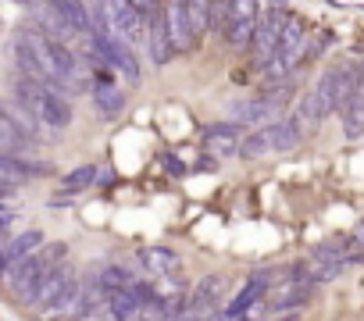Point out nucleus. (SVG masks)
I'll use <instances>...</instances> for the list:
<instances>
[{
	"instance_id": "6",
	"label": "nucleus",
	"mask_w": 364,
	"mask_h": 321,
	"mask_svg": "<svg viewBox=\"0 0 364 321\" xmlns=\"http://www.w3.org/2000/svg\"><path fill=\"white\" fill-rule=\"evenodd\" d=\"M161 11H164V29L175 54H190L200 47V36L193 33V22L186 15V0H168V4H161Z\"/></svg>"
},
{
	"instance_id": "5",
	"label": "nucleus",
	"mask_w": 364,
	"mask_h": 321,
	"mask_svg": "<svg viewBox=\"0 0 364 321\" xmlns=\"http://www.w3.org/2000/svg\"><path fill=\"white\" fill-rule=\"evenodd\" d=\"M282 26H286V11L282 8H261L257 11V22H254V36H250V54H254V61H257V68L272 58V50H275V43H279V36H282Z\"/></svg>"
},
{
	"instance_id": "18",
	"label": "nucleus",
	"mask_w": 364,
	"mask_h": 321,
	"mask_svg": "<svg viewBox=\"0 0 364 321\" xmlns=\"http://www.w3.org/2000/svg\"><path fill=\"white\" fill-rule=\"evenodd\" d=\"M336 111H339V121H343V132H346V136H353V139L364 136V97H360L357 89H353Z\"/></svg>"
},
{
	"instance_id": "4",
	"label": "nucleus",
	"mask_w": 364,
	"mask_h": 321,
	"mask_svg": "<svg viewBox=\"0 0 364 321\" xmlns=\"http://www.w3.org/2000/svg\"><path fill=\"white\" fill-rule=\"evenodd\" d=\"M300 139H304V132L296 129V121L293 118H282V121H272V125L250 132L247 139H240V150L236 153L257 160V157H268V153H289V150L300 146Z\"/></svg>"
},
{
	"instance_id": "10",
	"label": "nucleus",
	"mask_w": 364,
	"mask_h": 321,
	"mask_svg": "<svg viewBox=\"0 0 364 321\" xmlns=\"http://www.w3.org/2000/svg\"><path fill=\"white\" fill-rule=\"evenodd\" d=\"M0 114H4V118H8V121H11V125H15L29 143H33V146H36V143H47V139L54 136V132H50L47 125H40V121H36V114H33L26 104H18L15 97L0 100Z\"/></svg>"
},
{
	"instance_id": "22",
	"label": "nucleus",
	"mask_w": 364,
	"mask_h": 321,
	"mask_svg": "<svg viewBox=\"0 0 364 321\" xmlns=\"http://www.w3.org/2000/svg\"><path fill=\"white\" fill-rule=\"evenodd\" d=\"M225 8H229V26L232 22H254L257 11H261V0H225Z\"/></svg>"
},
{
	"instance_id": "24",
	"label": "nucleus",
	"mask_w": 364,
	"mask_h": 321,
	"mask_svg": "<svg viewBox=\"0 0 364 321\" xmlns=\"http://www.w3.org/2000/svg\"><path fill=\"white\" fill-rule=\"evenodd\" d=\"M129 4H132V8H136V11L146 18L150 11H157V8H161V0H129Z\"/></svg>"
},
{
	"instance_id": "2",
	"label": "nucleus",
	"mask_w": 364,
	"mask_h": 321,
	"mask_svg": "<svg viewBox=\"0 0 364 321\" xmlns=\"http://www.w3.org/2000/svg\"><path fill=\"white\" fill-rule=\"evenodd\" d=\"M11 97H15L18 104H26V107L36 114V121H40V125H47L54 136H58V132H65V129L72 125V118H75L72 100H68L65 93L50 89L47 82H36V79L15 75V82H11Z\"/></svg>"
},
{
	"instance_id": "25",
	"label": "nucleus",
	"mask_w": 364,
	"mask_h": 321,
	"mask_svg": "<svg viewBox=\"0 0 364 321\" xmlns=\"http://www.w3.org/2000/svg\"><path fill=\"white\" fill-rule=\"evenodd\" d=\"M168 168H171V175H186V172H182V165H178V160H175V157L168 160Z\"/></svg>"
},
{
	"instance_id": "16",
	"label": "nucleus",
	"mask_w": 364,
	"mask_h": 321,
	"mask_svg": "<svg viewBox=\"0 0 364 321\" xmlns=\"http://www.w3.org/2000/svg\"><path fill=\"white\" fill-rule=\"evenodd\" d=\"M43 246V232L40 229H26V232H18V236H11L8 243H4V250H0V261H4V268L8 264H15V261H26L29 254H36Z\"/></svg>"
},
{
	"instance_id": "13",
	"label": "nucleus",
	"mask_w": 364,
	"mask_h": 321,
	"mask_svg": "<svg viewBox=\"0 0 364 321\" xmlns=\"http://www.w3.org/2000/svg\"><path fill=\"white\" fill-rule=\"evenodd\" d=\"M29 15H33V29H40L43 36H50V40L72 47L75 36L68 33V26L61 22V15H58V8L50 4V0H33V4H29Z\"/></svg>"
},
{
	"instance_id": "3",
	"label": "nucleus",
	"mask_w": 364,
	"mask_h": 321,
	"mask_svg": "<svg viewBox=\"0 0 364 321\" xmlns=\"http://www.w3.org/2000/svg\"><path fill=\"white\" fill-rule=\"evenodd\" d=\"M61 257H65V243H43V246H40L36 254H29L26 261L8 264V268H4V278H8L15 300H18V303H29V300L36 296L43 275H47Z\"/></svg>"
},
{
	"instance_id": "15",
	"label": "nucleus",
	"mask_w": 364,
	"mask_h": 321,
	"mask_svg": "<svg viewBox=\"0 0 364 321\" xmlns=\"http://www.w3.org/2000/svg\"><path fill=\"white\" fill-rule=\"evenodd\" d=\"M93 104H97V111L104 114V118H114V114H122L125 111V104H129V97H125V89L114 82V79H97L93 82Z\"/></svg>"
},
{
	"instance_id": "21",
	"label": "nucleus",
	"mask_w": 364,
	"mask_h": 321,
	"mask_svg": "<svg viewBox=\"0 0 364 321\" xmlns=\"http://www.w3.org/2000/svg\"><path fill=\"white\" fill-rule=\"evenodd\" d=\"M29 146H33V143H29L4 114H0V153H15V157H18V153L29 150Z\"/></svg>"
},
{
	"instance_id": "9",
	"label": "nucleus",
	"mask_w": 364,
	"mask_h": 321,
	"mask_svg": "<svg viewBox=\"0 0 364 321\" xmlns=\"http://www.w3.org/2000/svg\"><path fill=\"white\" fill-rule=\"evenodd\" d=\"M272 278H275V271H257V275H254V278H250V282H247V285H243L232 300H229V307L222 310V317H225V321H240V317H243L254 303H261V300L268 296Z\"/></svg>"
},
{
	"instance_id": "11",
	"label": "nucleus",
	"mask_w": 364,
	"mask_h": 321,
	"mask_svg": "<svg viewBox=\"0 0 364 321\" xmlns=\"http://www.w3.org/2000/svg\"><path fill=\"white\" fill-rule=\"evenodd\" d=\"M143 43H146V58L154 65H168L175 58L171 50V40H168V29H164V11H150L146 15V26H143Z\"/></svg>"
},
{
	"instance_id": "23",
	"label": "nucleus",
	"mask_w": 364,
	"mask_h": 321,
	"mask_svg": "<svg viewBox=\"0 0 364 321\" xmlns=\"http://www.w3.org/2000/svg\"><path fill=\"white\" fill-rule=\"evenodd\" d=\"M93 183H97V168L93 165H82L72 175H65V190H90Z\"/></svg>"
},
{
	"instance_id": "20",
	"label": "nucleus",
	"mask_w": 364,
	"mask_h": 321,
	"mask_svg": "<svg viewBox=\"0 0 364 321\" xmlns=\"http://www.w3.org/2000/svg\"><path fill=\"white\" fill-rule=\"evenodd\" d=\"M218 157H229V153H236L240 150V136H236V129L232 125H215L211 132H208V139H204Z\"/></svg>"
},
{
	"instance_id": "1",
	"label": "nucleus",
	"mask_w": 364,
	"mask_h": 321,
	"mask_svg": "<svg viewBox=\"0 0 364 321\" xmlns=\"http://www.w3.org/2000/svg\"><path fill=\"white\" fill-rule=\"evenodd\" d=\"M18 43L29 50V58L36 61V68L43 72V79H47L50 89H58V93H65V97L86 89V65H82V58H79L72 47H65V43L43 36V33L33 29V26L18 33Z\"/></svg>"
},
{
	"instance_id": "17",
	"label": "nucleus",
	"mask_w": 364,
	"mask_h": 321,
	"mask_svg": "<svg viewBox=\"0 0 364 321\" xmlns=\"http://www.w3.org/2000/svg\"><path fill=\"white\" fill-rule=\"evenodd\" d=\"M139 264H143L154 278H161V275H178V268H182L178 254L168 250V246H150V250H143V254H139Z\"/></svg>"
},
{
	"instance_id": "14",
	"label": "nucleus",
	"mask_w": 364,
	"mask_h": 321,
	"mask_svg": "<svg viewBox=\"0 0 364 321\" xmlns=\"http://www.w3.org/2000/svg\"><path fill=\"white\" fill-rule=\"evenodd\" d=\"M50 4L58 8L61 22L68 26V33L75 40H90L97 29H93V18H90V4L86 0H50Z\"/></svg>"
},
{
	"instance_id": "12",
	"label": "nucleus",
	"mask_w": 364,
	"mask_h": 321,
	"mask_svg": "<svg viewBox=\"0 0 364 321\" xmlns=\"http://www.w3.org/2000/svg\"><path fill=\"white\" fill-rule=\"evenodd\" d=\"M47 165H33V160H22L15 153H0V190L15 193L18 186H26L33 175H47Z\"/></svg>"
},
{
	"instance_id": "8",
	"label": "nucleus",
	"mask_w": 364,
	"mask_h": 321,
	"mask_svg": "<svg viewBox=\"0 0 364 321\" xmlns=\"http://www.w3.org/2000/svg\"><path fill=\"white\" fill-rule=\"evenodd\" d=\"M225 278L222 275H208V278H200L190 293H186V300H182V314H190V317H204V314H215V310H222V300H225Z\"/></svg>"
},
{
	"instance_id": "19",
	"label": "nucleus",
	"mask_w": 364,
	"mask_h": 321,
	"mask_svg": "<svg viewBox=\"0 0 364 321\" xmlns=\"http://www.w3.org/2000/svg\"><path fill=\"white\" fill-rule=\"evenodd\" d=\"M268 114H279V104H275L272 97L232 104V118H236V121H261V118H268Z\"/></svg>"
},
{
	"instance_id": "7",
	"label": "nucleus",
	"mask_w": 364,
	"mask_h": 321,
	"mask_svg": "<svg viewBox=\"0 0 364 321\" xmlns=\"http://www.w3.org/2000/svg\"><path fill=\"white\" fill-rule=\"evenodd\" d=\"M346 264H350V257L339 250V243H328V246H318V250L296 268V275L307 278L311 285H321V282H332Z\"/></svg>"
}]
</instances>
